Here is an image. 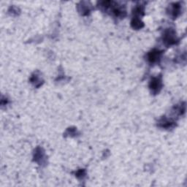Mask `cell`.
Listing matches in <instances>:
<instances>
[{
  "mask_svg": "<svg viewBox=\"0 0 187 187\" xmlns=\"http://www.w3.org/2000/svg\"><path fill=\"white\" fill-rule=\"evenodd\" d=\"M163 40L164 43L167 45H175L178 42L175 31L173 29H167L165 30L163 35Z\"/></svg>",
  "mask_w": 187,
  "mask_h": 187,
  "instance_id": "1",
  "label": "cell"
},
{
  "mask_svg": "<svg viewBox=\"0 0 187 187\" xmlns=\"http://www.w3.org/2000/svg\"><path fill=\"white\" fill-rule=\"evenodd\" d=\"M77 177H78V176H84V175H85V171H84V170H81V171H79L77 173Z\"/></svg>",
  "mask_w": 187,
  "mask_h": 187,
  "instance_id": "7",
  "label": "cell"
},
{
  "mask_svg": "<svg viewBox=\"0 0 187 187\" xmlns=\"http://www.w3.org/2000/svg\"><path fill=\"white\" fill-rule=\"evenodd\" d=\"M131 24H132V26L135 29H140L143 28L144 26L143 23L139 18H135V17H134L133 19H132Z\"/></svg>",
  "mask_w": 187,
  "mask_h": 187,
  "instance_id": "5",
  "label": "cell"
},
{
  "mask_svg": "<svg viewBox=\"0 0 187 187\" xmlns=\"http://www.w3.org/2000/svg\"><path fill=\"white\" fill-rule=\"evenodd\" d=\"M149 87L151 91L154 93H158L161 89V77H154L150 82Z\"/></svg>",
  "mask_w": 187,
  "mask_h": 187,
  "instance_id": "2",
  "label": "cell"
},
{
  "mask_svg": "<svg viewBox=\"0 0 187 187\" xmlns=\"http://www.w3.org/2000/svg\"><path fill=\"white\" fill-rule=\"evenodd\" d=\"M162 51L159 50L154 49L150 51L148 54V59L151 63H156L159 60Z\"/></svg>",
  "mask_w": 187,
  "mask_h": 187,
  "instance_id": "3",
  "label": "cell"
},
{
  "mask_svg": "<svg viewBox=\"0 0 187 187\" xmlns=\"http://www.w3.org/2000/svg\"><path fill=\"white\" fill-rule=\"evenodd\" d=\"M171 14L173 18H176L180 13V5L179 3H173L171 5Z\"/></svg>",
  "mask_w": 187,
  "mask_h": 187,
  "instance_id": "4",
  "label": "cell"
},
{
  "mask_svg": "<svg viewBox=\"0 0 187 187\" xmlns=\"http://www.w3.org/2000/svg\"><path fill=\"white\" fill-rule=\"evenodd\" d=\"M161 127H165V128H169L173 127V122H171V121L167 120V119H165V120L162 121L161 122Z\"/></svg>",
  "mask_w": 187,
  "mask_h": 187,
  "instance_id": "6",
  "label": "cell"
}]
</instances>
